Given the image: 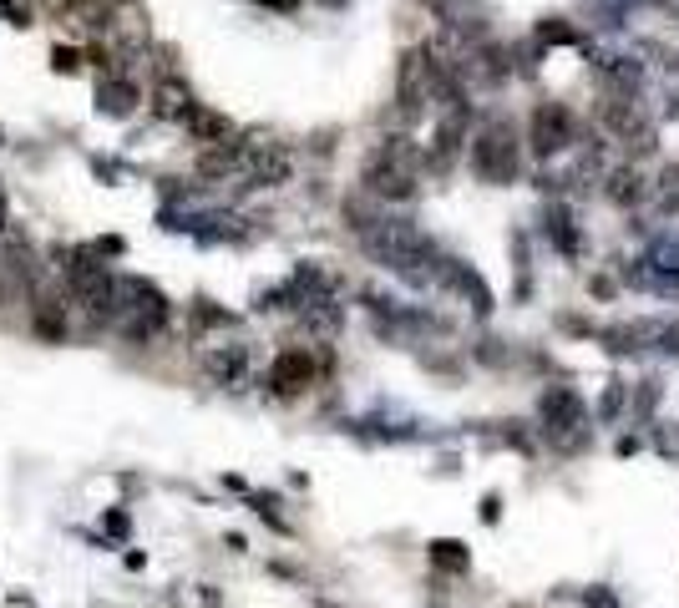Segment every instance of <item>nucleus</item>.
Returning a JSON list of instances; mask_svg holds the SVG:
<instances>
[{
	"instance_id": "f257e3e1",
	"label": "nucleus",
	"mask_w": 679,
	"mask_h": 608,
	"mask_svg": "<svg viewBox=\"0 0 679 608\" xmlns=\"http://www.w3.org/2000/svg\"><path fill=\"white\" fill-rule=\"evenodd\" d=\"M472 173L482 183H517L522 173V142L512 132V122H487L477 137H472Z\"/></svg>"
},
{
	"instance_id": "f03ea898",
	"label": "nucleus",
	"mask_w": 679,
	"mask_h": 608,
	"mask_svg": "<svg viewBox=\"0 0 679 608\" xmlns=\"http://www.w3.org/2000/svg\"><path fill=\"white\" fill-rule=\"evenodd\" d=\"M527 142H533V158H558L563 147H573V112L563 102H538L533 107V127H527Z\"/></svg>"
},
{
	"instance_id": "7ed1b4c3",
	"label": "nucleus",
	"mask_w": 679,
	"mask_h": 608,
	"mask_svg": "<svg viewBox=\"0 0 679 608\" xmlns=\"http://www.w3.org/2000/svg\"><path fill=\"white\" fill-rule=\"evenodd\" d=\"M305 386H315V360L310 350H279L269 365V391L274 396H299Z\"/></svg>"
},
{
	"instance_id": "20e7f679",
	"label": "nucleus",
	"mask_w": 679,
	"mask_h": 608,
	"mask_svg": "<svg viewBox=\"0 0 679 608\" xmlns=\"http://www.w3.org/2000/svg\"><path fill=\"white\" fill-rule=\"evenodd\" d=\"M365 188L375 193V198H396V203H406V198H416V173L411 168H401V163H386L381 152L365 163Z\"/></svg>"
},
{
	"instance_id": "39448f33",
	"label": "nucleus",
	"mask_w": 679,
	"mask_h": 608,
	"mask_svg": "<svg viewBox=\"0 0 679 608\" xmlns=\"http://www.w3.org/2000/svg\"><path fill=\"white\" fill-rule=\"evenodd\" d=\"M543 239H548L563 259H578V254H583V234H578L568 203H548V208H543Z\"/></svg>"
},
{
	"instance_id": "423d86ee",
	"label": "nucleus",
	"mask_w": 679,
	"mask_h": 608,
	"mask_svg": "<svg viewBox=\"0 0 679 608\" xmlns=\"http://www.w3.org/2000/svg\"><path fill=\"white\" fill-rule=\"evenodd\" d=\"M244 158H249V178H254V188H279V183H289V152H279V147H244Z\"/></svg>"
},
{
	"instance_id": "0eeeda50",
	"label": "nucleus",
	"mask_w": 679,
	"mask_h": 608,
	"mask_svg": "<svg viewBox=\"0 0 679 608\" xmlns=\"http://www.w3.org/2000/svg\"><path fill=\"white\" fill-rule=\"evenodd\" d=\"M603 198H609L614 208H639V203L649 198V183H644V173L629 163V168L603 173Z\"/></svg>"
},
{
	"instance_id": "6e6552de",
	"label": "nucleus",
	"mask_w": 679,
	"mask_h": 608,
	"mask_svg": "<svg viewBox=\"0 0 679 608\" xmlns=\"http://www.w3.org/2000/svg\"><path fill=\"white\" fill-rule=\"evenodd\" d=\"M598 340L609 345L614 355H644V350L659 340V325H649V320H634V325H609Z\"/></svg>"
},
{
	"instance_id": "1a4fd4ad",
	"label": "nucleus",
	"mask_w": 679,
	"mask_h": 608,
	"mask_svg": "<svg viewBox=\"0 0 679 608\" xmlns=\"http://www.w3.org/2000/svg\"><path fill=\"white\" fill-rule=\"evenodd\" d=\"M208 375L218 380V386H239L244 380V370H249V350L244 345H218V350H208Z\"/></svg>"
},
{
	"instance_id": "9d476101",
	"label": "nucleus",
	"mask_w": 679,
	"mask_h": 608,
	"mask_svg": "<svg viewBox=\"0 0 679 608\" xmlns=\"http://www.w3.org/2000/svg\"><path fill=\"white\" fill-rule=\"evenodd\" d=\"M426 553H431V568H441V573H467L472 568V553L462 543H451V538H436Z\"/></svg>"
},
{
	"instance_id": "9b49d317",
	"label": "nucleus",
	"mask_w": 679,
	"mask_h": 608,
	"mask_svg": "<svg viewBox=\"0 0 679 608\" xmlns=\"http://www.w3.org/2000/svg\"><path fill=\"white\" fill-rule=\"evenodd\" d=\"M654 203H659V213H664V218H674V213H679V163H664V168H659Z\"/></svg>"
},
{
	"instance_id": "f8f14e48",
	"label": "nucleus",
	"mask_w": 679,
	"mask_h": 608,
	"mask_svg": "<svg viewBox=\"0 0 679 608\" xmlns=\"http://www.w3.org/2000/svg\"><path fill=\"white\" fill-rule=\"evenodd\" d=\"M239 158H244V147H239V142H229V147H208L203 158H198V173H203V178H223Z\"/></svg>"
},
{
	"instance_id": "ddd939ff",
	"label": "nucleus",
	"mask_w": 679,
	"mask_h": 608,
	"mask_svg": "<svg viewBox=\"0 0 679 608\" xmlns=\"http://www.w3.org/2000/svg\"><path fill=\"white\" fill-rule=\"evenodd\" d=\"M97 102H102V112H127L137 102V87L122 82V76H107V82L97 87Z\"/></svg>"
},
{
	"instance_id": "4468645a",
	"label": "nucleus",
	"mask_w": 679,
	"mask_h": 608,
	"mask_svg": "<svg viewBox=\"0 0 679 608\" xmlns=\"http://www.w3.org/2000/svg\"><path fill=\"white\" fill-rule=\"evenodd\" d=\"M624 406H629V386H624V380H609L603 396H598V406H593V421H614V416H624Z\"/></svg>"
},
{
	"instance_id": "2eb2a0df",
	"label": "nucleus",
	"mask_w": 679,
	"mask_h": 608,
	"mask_svg": "<svg viewBox=\"0 0 679 608\" xmlns=\"http://www.w3.org/2000/svg\"><path fill=\"white\" fill-rule=\"evenodd\" d=\"M659 406V380H639V386H629V416L634 421H649Z\"/></svg>"
},
{
	"instance_id": "dca6fc26",
	"label": "nucleus",
	"mask_w": 679,
	"mask_h": 608,
	"mask_svg": "<svg viewBox=\"0 0 679 608\" xmlns=\"http://www.w3.org/2000/svg\"><path fill=\"white\" fill-rule=\"evenodd\" d=\"M649 264H654V269L679 274V234H659V239H654V249H649Z\"/></svg>"
},
{
	"instance_id": "f3484780",
	"label": "nucleus",
	"mask_w": 679,
	"mask_h": 608,
	"mask_svg": "<svg viewBox=\"0 0 679 608\" xmlns=\"http://www.w3.org/2000/svg\"><path fill=\"white\" fill-rule=\"evenodd\" d=\"M36 335H41V340H61V335H66L61 310H51V304H36Z\"/></svg>"
},
{
	"instance_id": "a211bd4d",
	"label": "nucleus",
	"mask_w": 679,
	"mask_h": 608,
	"mask_svg": "<svg viewBox=\"0 0 679 608\" xmlns=\"http://www.w3.org/2000/svg\"><path fill=\"white\" fill-rule=\"evenodd\" d=\"M158 112H163V117H183V112H188V92L173 87V82L158 87Z\"/></svg>"
},
{
	"instance_id": "6ab92c4d",
	"label": "nucleus",
	"mask_w": 679,
	"mask_h": 608,
	"mask_svg": "<svg viewBox=\"0 0 679 608\" xmlns=\"http://www.w3.org/2000/svg\"><path fill=\"white\" fill-rule=\"evenodd\" d=\"M583 608H624V603H619V593H614V588L593 583V588H583Z\"/></svg>"
},
{
	"instance_id": "aec40b11",
	"label": "nucleus",
	"mask_w": 679,
	"mask_h": 608,
	"mask_svg": "<svg viewBox=\"0 0 679 608\" xmlns=\"http://www.w3.org/2000/svg\"><path fill=\"white\" fill-rule=\"evenodd\" d=\"M538 41H578V31H573L568 21H558V16H553V21H543V26H538Z\"/></svg>"
},
{
	"instance_id": "412c9836",
	"label": "nucleus",
	"mask_w": 679,
	"mask_h": 608,
	"mask_svg": "<svg viewBox=\"0 0 679 608\" xmlns=\"http://www.w3.org/2000/svg\"><path fill=\"white\" fill-rule=\"evenodd\" d=\"M193 132H203V137H218V132H229V122H223L218 112H193Z\"/></svg>"
},
{
	"instance_id": "4be33fe9",
	"label": "nucleus",
	"mask_w": 679,
	"mask_h": 608,
	"mask_svg": "<svg viewBox=\"0 0 679 608\" xmlns=\"http://www.w3.org/2000/svg\"><path fill=\"white\" fill-rule=\"evenodd\" d=\"M649 289H654V294H664V299H679V274H669V269H654Z\"/></svg>"
},
{
	"instance_id": "5701e85b",
	"label": "nucleus",
	"mask_w": 679,
	"mask_h": 608,
	"mask_svg": "<svg viewBox=\"0 0 679 608\" xmlns=\"http://www.w3.org/2000/svg\"><path fill=\"white\" fill-rule=\"evenodd\" d=\"M497 512H502V497H497V492H487V497H482V517H487V522H497Z\"/></svg>"
},
{
	"instance_id": "b1692460",
	"label": "nucleus",
	"mask_w": 679,
	"mask_h": 608,
	"mask_svg": "<svg viewBox=\"0 0 679 608\" xmlns=\"http://www.w3.org/2000/svg\"><path fill=\"white\" fill-rule=\"evenodd\" d=\"M588 289H593L598 299H609V294H614V284H609V279H588Z\"/></svg>"
},
{
	"instance_id": "393cba45",
	"label": "nucleus",
	"mask_w": 679,
	"mask_h": 608,
	"mask_svg": "<svg viewBox=\"0 0 679 608\" xmlns=\"http://www.w3.org/2000/svg\"><path fill=\"white\" fill-rule=\"evenodd\" d=\"M664 117H679V92H669V107H664Z\"/></svg>"
},
{
	"instance_id": "a878e982",
	"label": "nucleus",
	"mask_w": 679,
	"mask_h": 608,
	"mask_svg": "<svg viewBox=\"0 0 679 608\" xmlns=\"http://www.w3.org/2000/svg\"><path fill=\"white\" fill-rule=\"evenodd\" d=\"M664 11H669V16L679 21V0H664Z\"/></svg>"
},
{
	"instance_id": "bb28decb",
	"label": "nucleus",
	"mask_w": 679,
	"mask_h": 608,
	"mask_svg": "<svg viewBox=\"0 0 679 608\" xmlns=\"http://www.w3.org/2000/svg\"><path fill=\"white\" fill-rule=\"evenodd\" d=\"M0 228H6V198H0Z\"/></svg>"
},
{
	"instance_id": "cd10ccee",
	"label": "nucleus",
	"mask_w": 679,
	"mask_h": 608,
	"mask_svg": "<svg viewBox=\"0 0 679 608\" xmlns=\"http://www.w3.org/2000/svg\"><path fill=\"white\" fill-rule=\"evenodd\" d=\"M0 304H6V289H0Z\"/></svg>"
},
{
	"instance_id": "c85d7f7f",
	"label": "nucleus",
	"mask_w": 679,
	"mask_h": 608,
	"mask_svg": "<svg viewBox=\"0 0 679 608\" xmlns=\"http://www.w3.org/2000/svg\"><path fill=\"white\" fill-rule=\"evenodd\" d=\"M512 608H527V603H512Z\"/></svg>"
}]
</instances>
